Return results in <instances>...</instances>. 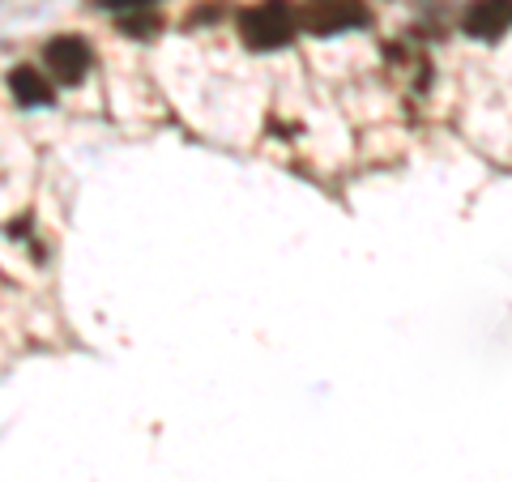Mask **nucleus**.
<instances>
[{
  "instance_id": "obj_5",
  "label": "nucleus",
  "mask_w": 512,
  "mask_h": 482,
  "mask_svg": "<svg viewBox=\"0 0 512 482\" xmlns=\"http://www.w3.org/2000/svg\"><path fill=\"white\" fill-rule=\"evenodd\" d=\"M9 90L13 99L22 107H52L56 103V90H52V77L35 64H18V69H9Z\"/></svg>"
},
{
  "instance_id": "obj_4",
  "label": "nucleus",
  "mask_w": 512,
  "mask_h": 482,
  "mask_svg": "<svg viewBox=\"0 0 512 482\" xmlns=\"http://www.w3.org/2000/svg\"><path fill=\"white\" fill-rule=\"evenodd\" d=\"M461 26L474 39H500L512 30V0H470V9L461 13Z\"/></svg>"
},
{
  "instance_id": "obj_3",
  "label": "nucleus",
  "mask_w": 512,
  "mask_h": 482,
  "mask_svg": "<svg viewBox=\"0 0 512 482\" xmlns=\"http://www.w3.org/2000/svg\"><path fill=\"white\" fill-rule=\"evenodd\" d=\"M43 64L52 69V82L77 86V82H86L94 52H90V43L82 35H56V39H47V47H43Z\"/></svg>"
},
{
  "instance_id": "obj_1",
  "label": "nucleus",
  "mask_w": 512,
  "mask_h": 482,
  "mask_svg": "<svg viewBox=\"0 0 512 482\" xmlns=\"http://www.w3.org/2000/svg\"><path fill=\"white\" fill-rule=\"evenodd\" d=\"M299 9L291 0H256L239 13V39H244L252 52H278L299 35Z\"/></svg>"
},
{
  "instance_id": "obj_2",
  "label": "nucleus",
  "mask_w": 512,
  "mask_h": 482,
  "mask_svg": "<svg viewBox=\"0 0 512 482\" xmlns=\"http://www.w3.org/2000/svg\"><path fill=\"white\" fill-rule=\"evenodd\" d=\"M367 22V0H303L299 5V26L308 35L325 39V35H342Z\"/></svg>"
}]
</instances>
